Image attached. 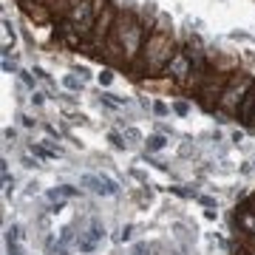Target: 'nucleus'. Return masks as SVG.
Returning <instances> with one entry per match:
<instances>
[{
  "mask_svg": "<svg viewBox=\"0 0 255 255\" xmlns=\"http://www.w3.org/2000/svg\"><path fill=\"white\" fill-rule=\"evenodd\" d=\"M162 77H167L170 82H190V77H193V60H190V54L184 51V46L176 48L173 60L167 63V68H164Z\"/></svg>",
  "mask_w": 255,
  "mask_h": 255,
  "instance_id": "obj_2",
  "label": "nucleus"
},
{
  "mask_svg": "<svg viewBox=\"0 0 255 255\" xmlns=\"http://www.w3.org/2000/svg\"><path fill=\"white\" fill-rule=\"evenodd\" d=\"M238 227L244 230L247 236H255V210L244 207V213L238 216Z\"/></svg>",
  "mask_w": 255,
  "mask_h": 255,
  "instance_id": "obj_6",
  "label": "nucleus"
},
{
  "mask_svg": "<svg viewBox=\"0 0 255 255\" xmlns=\"http://www.w3.org/2000/svg\"><path fill=\"white\" fill-rule=\"evenodd\" d=\"M97 82H100V85H105V88H108L111 82H114V71H111V68H102V71L97 74Z\"/></svg>",
  "mask_w": 255,
  "mask_h": 255,
  "instance_id": "obj_11",
  "label": "nucleus"
},
{
  "mask_svg": "<svg viewBox=\"0 0 255 255\" xmlns=\"http://www.w3.org/2000/svg\"><path fill=\"white\" fill-rule=\"evenodd\" d=\"M253 128H255V117H253Z\"/></svg>",
  "mask_w": 255,
  "mask_h": 255,
  "instance_id": "obj_19",
  "label": "nucleus"
},
{
  "mask_svg": "<svg viewBox=\"0 0 255 255\" xmlns=\"http://www.w3.org/2000/svg\"><path fill=\"white\" fill-rule=\"evenodd\" d=\"M253 117H255V88H250V94L241 100V105L236 111V119L241 125H253Z\"/></svg>",
  "mask_w": 255,
  "mask_h": 255,
  "instance_id": "obj_5",
  "label": "nucleus"
},
{
  "mask_svg": "<svg viewBox=\"0 0 255 255\" xmlns=\"http://www.w3.org/2000/svg\"><path fill=\"white\" fill-rule=\"evenodd\" d=\"M250 210H255V199H253V201H250Z\"/></svg>",
  "mask_w": 255,
  "mask_h": 255,
  "instance_id": "obj_18",
  "label": "nucleus"
},
{
  "mask_svg": "<svg viewBox=\"0 0 255 255\" xmlns=\"http://www.w3.org/2000/svg\"><path fill=\"white\" fill-rule=\"evenodd\" d=\"M153 114H156V117H167V114H170V108H167L164 102H153Z\"/></svg>",
  "mask_w": 255,
  "mask_h": 255,
  "instance_id": "obj_13",
  "label": "nucleus"
},
{
  "mask_svg": "<svg viewBox=\"0 0 255 255\" xmlns=\"http://www.w3.org/2000/svg\"><path fill=\"white\" fill-rule=\"evenodd\" d=\"M250 88H255L253 74L241 71V68L230 71V80H227V85H224V91H221V100H219V108H216V111H221V114H230V117H236L238 105H241V100H244L247 94H250Z\"/></svg>",
  "mask_w": 255,
  "mask_h": 255,
  "instance_id": "obj_1",
  "label": "nucleus"
},
{
  "mask_svg": "<svg viewBox=\"0 0 255 255\" xmlns=\"http://www.w3.org/2000/svg\"><path fill=\"white\" fill-rule=\"evenodd\" d=\"M102 238H105V227H102L97 219H94V221H91V227H88V236L80 241V253H94V250H97V244H100Z\"/></svg>",
  "mask_w": 255,
  "mask_h": 255,
  "instance_id": "obj_4",
  "label": "nucleus"
},
{
  "mask_svg": "<svg viewBox=\"0 0 255 255\" xmlns=\"http://www.w3.org/2000/svg\"><path fill=\"white\" fill-rule=\"evenodd\" d=\"M31 102H34V105H43V94H40V91H31Z\"/></svg>",
  "mask_w": 255,
  "mask_h": 255,
  "instance_id": "obj_16",
  "label": "nucleus"
},
{
  "mask_svg": "<svg viewBox=\"0 0 255 255\" xmlns=\"http://www.w3.org/2000/svg\"><path fill=\"white\" fill-rule=\"evenodd\" d=\"M68 196H77V190L68 187V184H63V187H57V190L48 193V199H68Z\"/></svg>",
  "mask_w": 255,
  "mask_h": 255,
  "instance_id": "obj_9",
  "label": "nucleus"
},
{
  "mask_svg": "<svg viewBox=\"0 0 255 255\" xmlns=\"http://www.w3.org/2000/svg\"><path fill=\"white\" fill-rule=\"evenodd\" d=\"M82 184H85V187H91L97 196H117V193H119V184L114 182L111 176H102V173L82 176Z\"/></svg>",
  "mask_w": 255,
  "mask_h": 255,
  "instance_id": "obj_3",
  "label": "nucleus"
},
{
  "mask_svg": "<svg viewBox=\"0 0 255 255\" xmlns=\"http://www.w3.org/2000/svg\"><path fill=\"white\" fill-rule=\"evenodd\" d=\"M253 80H255V71H253Z\"/></svg>",
  "mask_w": 255,
  "mask_h": 255,
  "instance_id": "obj_20",
  "label": "nucleus"
},
{
  "mask_svg": "<svg viewBox=\"0 0 255 255\" xmlns=\"http://www.w3.org/2000/svg\"><path fill=\"white\" fill-rule=\"evenodd\" d=\"M125 139H130V142H139L142 136H139V130H136V128H128V130H125Z\"/></svg>",
  "mask_w": 255,
  "mask_h": 255,
  "instance_id": "obj_15",
  "label": "nucleus"
},
{
  "mask_svg": "<svg viewBox=\"0 0 255 255\" xmlns=\"http://www.w3.org/2000/svg\"><path fill=\"white\" fill-rule=\"evenodd\" d=\"M17 43V37H14V28H11L9 20H3V57L11 54V46Z\"/></svg>",
  "mask_w": 255,
  "mask_h": 255,
  "instance_id": "obj_7",
  "label": "nucleus"
},
{
  "mask_svg": "<svg viewBox=\"0 0 255 255\" xmlns=\"http://www.w3.org/2000/svg\"><path fill=\"white\" fill-rule=\"evenodd\" d=\"M173 111L179 114V117H184V114L190 111V105H187V102H173Z\"/></svg>",
  "mask_w": 255,
  "mask_h": 255,
  "instance_id": "obj_14",
  "label": "nucleus"
},
{
  "mask_svg": "<svg viewBox=\"0 0 255 255\" xmlns=\"http://www.w3.org/2000/svg\"><path fill=\"white\" fill-rule=\"evenodd\" d=\"M145 145L150 153H156V150H162L164 145H167V136H162V133H153V136H147L145 139Z\"/></svg>",
  "mask_w": 255,
  "mask_h": 255,
  "instance_id": "obj_8",
  "label": "nucleus"
},
{
  "mask_svg": "<svg viewBox=\"0 0 255 255\" xmlns=\"http://www.w3.org/2000/svg\"><path fill=\"white\" fill-rule=\"evenodd\" d=\"M3 71H6V74H20V68H17V63H14V60L3 57Z\"/></svg>",
  "mask_w": 255,
  "mask_h": 255,
  "instance_id": "obj_12",
  "label": "nucleus"
},
{
  "mask_svg": "<svg viewBox=\"0 0 255 255\" xmlns=\"http://www.w3.org/2000/svg\"><path fill=\"white\" fill-rule=\"evenodd\" d=\"M63 85L68 88V91H80V88H82V80H77L74 74H65V77H63Z\"/></svg>",
  "mask_w": 255,
  "mask_h": 255,
  "instance_id": "obj_10",
  "label": "nucleus"
},
{
  "mask_svg": "<svg viewBox=\"0 0 255 255\" xmlns=\"http://www.w3.org/2000/svg\"><path fill=\"white\" fill-rule=\"evenodd\" d=\"M111 142H114L117 147H125V142H122V136H119V133H111Z\"/></svg>",
  "mask_w": 255,
  "mask_h": 255,
  "instance_id": "obj_17",
  "label": "nucleus"
}]
</instances>
